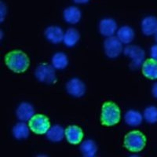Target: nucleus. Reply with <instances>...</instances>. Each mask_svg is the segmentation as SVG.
Wrapping results in <instances>:
<instances>
[{
  "mask_svg": "<svg viewBox=\"0 0 157 157\" xmlns=\"http://www.w3.org/2000/svg\"><path fill=\"white\" fill-rule=\"evenodd\" d=\"M6 65L15 73H23L30 65V60L25 52L14 50L5 56Z\"/></svg>",
  "mask_w": 157,
  "mask_h": 157,
  "instance_id": "f257e3e1",
  "label": "nucleus"
},
{
  "mask_svg": "<svg viewBox=\"0 0 157 157\" xmlns=\"http://www.w3.org/2000/svg\"><path fill=\"white\" fill-rule=\"evenodd\" d=\"M121 112L119 106L113 101L103 104L101 113V122L105 127H113L120 123Z\"/></svg>",
  "mask_w": 157,
  "mask_h": 157,
  "instance_id": "f03ea898",
  "label": "nucleus"
},
{
  "mask_svg": "<svg viewBox=\"0 0 157 157\" xmlns=\"http://www.w3.org/2000/svg\"><path fill=\"white\" fill-rule=\"evenodd\" d=\"M124 147L132 152H139L146 145V137L139 130H133L124 137Z\"/></svg>",
  "mask_w": 157,
  "mask_h": 157,
  "instance_id": "7ed1b4c3",
  "label": "nucleus"
},
{
  "mask_svg": "<svg viewBox=\"0 0 157 157\" xmlns=\"http://www.w3.org/2000/svg\"><path fill=\"white\" fill-rule=\"evenodd\" d=\"M35 75L37 80L43 83L54 84L57 82L54 68L47 63H43L38 65L35 71Z\"/></svg>",
  "mask_w": 157,
  "mask_h": 157,
  "instance_id": "20e7f679",
  "label": "nucleus"
},
{
  "mask_svg": "<svg viewBox=\"0 0 157 157\" xmlns=\"http://www.w3.org/2000/svg\"><path fill=\"white\" fill-rule=\"evenodd\" d=\"M29 126L32 132L36 134H44L50 128L48 117L43 114L34 115L29 120Z\"/></svg>",
  "mask_w": 157,
  "mask_h": 157,
  "instance_id": "39448f33",
  "label": "nucleus"
},
{
  "mask_svg": "<svg viewBox=\"0 0 157 157\" xmlns=\"http://www.w3.org/2000/svg\"><path fill=\"white\" fill-rule=\"evenodd\" d=\"M104 50L105 55L109 58H116L123 51V44L117 37H107L104 42Z\"/></svg>",
  "mask_w": 157,
  "mask_h": 157,
  "instance_id": "423d86ee",
  "label": "nucleus"
},
{
  "mask_svg": "<svg viewBox=\"0 0 157 157\" xmlns=\"http://www.w3.org/2000/svg\"><path fill=\"white\" fill-rule=\"evenodd\" d=\"M123 53L130 60V63L134 68L142 65L145 59V51L140 47L134 45H129L123 50Z\"/></svg>",
  "mask_w": 157,
  "mask_h": 157,
  "instance_id": "0eeeda50",
  "label": "nucleus"
},
{
  "mask_svg": "<svg viewBox=\"0 0 157 157\" xmlns=\"http://www.w3.org/2000/svg\"><path fill=\"white\" fill-rule=\"evenodd\" d=\"M66 90L70 96L81 98L86 93V86L81 79L73 78L67 82Z\"/></svg>",
  "mask_w": 157,
  "mask_h": 157,
  "instance_id": "6e6552de",
  "label": "nucleus"
},
{
  "mask_svg": "<svg viewBox=\"0 0 157 157\" xmlns=\"http://www.w3.org/2000/svg\"><path fill=\"white\" fill-rule=\"evenodd\" d=\"M98 29H99V32L103 36L110 37V36H114L117 31V24L113 18H103L99 22Z\"/></svg>",
  "mask_w": 157,
  "mask_h": 157,
  "instance_id": "1a4fd4ad",
  "label": "nucleus"
},
{
  "mask_svg": "<svg viewBox=\"0 0 157 157\" xmlns=\"http://www.w3.org/2000/svg\"><path fill=\"white\" fill-rule=\"evenodd\" d=\"M67 141L71 145H78L83 138V131L78 126H68L64 131Z\"/></svg>",
  "mask_w": 157,
  "mask_h": 157,
  "instance_id": "9d476101",
  "label": "nucleus"
},
{
  "mask_svg": "<svg viewBox=\"0 0 157 157\" xmlns=\"http://www.w3.org/2000/svg\"><path fill=\"white\" fill-rule=\"evenodd\" d=\"M33 106L28 102H22L18 105L16 110V116L20 121L26 122L34 116Z\"/></svg>",
  "mask_w": 157,
  "mask_h": 157,
  "instance_id": "9b49d317",
  "label": "nucleus"
},
{
  "mask_svg": "<svg viewBox=\"0 0 157 157\" xmlns=\"http://www.w3.org/2000/svg\"><path fill=\"white\" fill-rule=\"evenodd\" d=\"M141 32L145 36H149L155 35L157 32V17L148 16L141 21Z\"/></svg>",
  "mask_w": 157,
  "mask_h": 157,
  "instance_id": "f8f14e48",
  "label": "nucleus"
},
{
  "mask_svg": "<svg viewBox=\"0 0 157 157\" xmlns=\"http://www.w3.org/2000/svg\"><path fill=\"white\" fill-rule=\"evenodd\" d=\"M45 36L49 42L57 44L63 41L64 33L60 27L56 25H51L45 30Z\"/></svg>",
  "mask_w": 157,
  "mask_h": 157,
  "instance_id": "ddd939ff",
  "label": "nucleus"
},
{
  "mask_svg": "<svg viewBox=\"0 0 157 157\" xmlns=\"http://www.w3.org/2000/svg\"><path fill=\"white\" fill-rule=\"evenodd\" d=\"M142 74L150 79H157V61L148 59L142 64Z\"/></svg>",
  "mask_w": 157,
  "mask_h": 157,
  "instance_id": "4468645a",
  "label": "nucleus"
},
{
  "mask_svg": "<svg viewBox=\"0 0 157 157\" xmlns=\"http://www.w3.org/2000/svg\"><path fill=\"white\" fill-rule=\"evenodd\" d=\"M63 17L67 23L75 25L80 21L82 17V13L78 8L75 6H68L64 10Z\"/></svg>",
  "mask_w": 157,
  "mask_h": 157,
  "instance_id": "2eb2a0df",
  "label": "nucleus"
},
{
  "mask_svg": "<svg viewBox=\"0 0 157 157\" xmlns=\"http://www.w3.org/2000/svg\"><path fill=\"white\" fill-rule=\"evenodd\" d=\"M117 38L124 44H129L134 40V29L128 25H123L117 30Z\"/></svg>",
  "mask_w": 157,
  "mask_h": 157,
  "instance_id": "dca6fc26",
  "label": "nucleus"
},
{
  "mask_svg": "<svg viewBox=\"0 0 157 157\" xmlns=\"http://www.w3.org/2000/svg\"><path fill=\"white\" fill-rule=\"evenodd\" d=\"M80 39V35L78 30L73 28L67 29L66 32L64 33L63 42L64 44L68 47H72L76 45L78 40Z\"/></svg>",
  "mask_w": 157,
  "mask_h": 157,
  "instance_id": "f3484780",
  "label": "nucleus"
},
{
  "mask_svg": "<svg viewBox=\"0 0 157 157\" xmlns=\"http://www.w3.org/2000/svg\"><path fill=\"white\" fill-rule=\"evenodd\" d=\"M64 131L61 125L56 124V125L52 126L49 130L47 132V137L48 140L53 141V142H59L62 141L64 135Z\"/></svg>",
  "mask_w": 157,
  "mask_h": 157,
  "instance_id": "a211bd4d",
  "label": "nucleus"
},
{
  "mask_svg": "<svg viewBox=\"0 0 157 157\" xmlns=\"http://www.w3.org/2000/svg\"><path fill=\"white\" fill-rule=\"evenodd\" d=\"M52 66L55 69H64L68 64V56L62 52H58L53 55L51 59Z\"/></svg>",
  "mask_w": 157,
  "mask_h": 157,
  "instance_id": "6ab92c4d",
  "label": "nucleus"
},
{
  "mask_svg": "<svg viewBox=\"0 0 157 157\" xmlns=\"http://www.w3.org/2000/svg\"><path fill=\"white\" fill-rule=\"evenodd\" d=\"M13 137L17 140H23L27 138L29 135V129L25 122L16 123L12 129Z\"/></svg>",
  "mask_w": 157,
  "mask_h": 157,
  "instance_id": "aec40b11",
  "label": "nucleus"
},
{
  "mask_svg": "<svg viewBox=\"0 0 157 157\" xmlns=\"http://www.w3.org/2000/svg\"><path fill=\"white\" fill-rule=\"evenodd\" d=\"M124 120L127 125L137 127L142 123L143 118L139 112L136 110H129L124 116Z\"/></svg>",
  "mask_w": 157,
  "mask_h": 157,
  "instance_id": "412c9836",
  "label": "nucleus"
},
{
  "mask_svg": "<svg viewBox=\"0 0 157 157\" xmlns=\"http://www.w3.org/2000/svg\"><path fill=\"white\" fill-rule=\"evenodd\" d=\"M80 151L84 156L93 157L96 155L98 152L96 143L93 140H86L80 145Z\"/></svg>",
  "mask_w": 157,
  "mask_h": 157,
  "instance_id": "4be33fe9",
  "label": "nucleus"
},
{
  "mask_svg": "<svg viewBox=\"0 0 157 157\" xmlns=\"http://www.w3.org/2000/svg\"><path fill=\"white\" fill-rule=\"evenodd\" d=\"M144 118L145 121L148 123H157V107L154 105H151L147 107L144 110Z\"/></svg>",
  "mask_w": 157,
  "mask_h": 157,
  "instance_id": "5701e85b",
  "label": "nucleus"
},
{
  "mask_svg": "<svg viewBox=\"0 0 157 157\" xmlns=\"http://www.w3.org/2000/svg\"><path fill=\"white\" fill-rule=\"evenodd\" d=\"M150 54L151 57L155 61H157V44L153 45L150 49Z\"/></svg>",
  "mask_w": 157,
  "mask_h": 157,
  "instance_id": "b1692460",
  "label": "nucleus"
},
{
  "mask_svg": "<svg viewBox=\"0 0 157 157\" xmlns=\"http://www.w3.org/2000/svg\"><path fill=\"white\" fill-rule=\"evenodd\" d=\"M0 11H1V21L2 22L5 18L6 13V8L5 4L2 2H1V4H0Z\"/></svg>",
  "mask_w": 157,
  "mask_h": 157,
  "instance_id": "393cba45",
  "label": "nucleus"
},
{
  "mask_svg": "<svg viewBox=\"0 0 157 157\" xmlns=\"http://www.w3.org/2000/svg\"><path fill=\"white\" fill-rule=\"evenodd\" d=\"M152 95H153L154 98L157 99V82H155V83L153 84V86H152Z\"/></svg>",
  "mask_w": 157,
  "mask_h": 157,
  "instance_id": "a878e982",
  "label": "nucleus"
},
{
  "mask_svg": "<svg viewBox=\"0 0 157 157\" xmlns=\"http://www.w3.org/2000/svg\"><path fill=\"white\" fill-rule=\"evenodd\" d=\"M90 0H73V2L78 4H84L89 2Z\"/></svg>",
  "mask_w": 157,
  "mask_h": 157,
  "instance_id": "bb28decb",
  "label": "nucleus"
},
{
  "mask_svg": "<svg viewBox=\"0 0 157 157\" xmlns=\"http://www.w3.org/2000/svg\"><path fill=\"white\" fill-rule=\"evenodd\" d=\"M155 42L157 43V32L155 34Z\"/></svg>",
  "mask_w": 157,
  "mask_h": 157,
  "instance_id": "cd10ccee",
  "label": "nucleus"
}]
</instances>
